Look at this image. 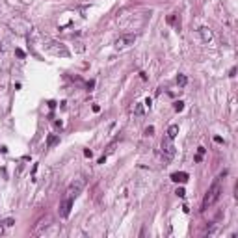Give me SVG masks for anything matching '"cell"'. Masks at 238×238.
Instances as JSON below:
<instances>
[{
    "instance_id": "cell-1",
    "label": "cell",
    "mask_w": 238,
    "mask_h": 238,
    "mask_svg": "<svg viewBox=\"0 0 238 238\" xmlns=\"http://www.w3.org/2000/svg\"><path fill=\"white\" fill-rule=\"evenodd\" d=\"M220 195H221V180H220V179H216L214 183L210 184V188L207 190L205 197H203L201 210H207V208H210V207L214 205V203L220 199Z\"/></svg>"
},
{
    "instance_id": "cell-2",
    "label": "cell",
    "mask_w": 238,
    "mask_h": 238,
    "mask_svg": "<svg viewBox=\"0 0 238 238\" xmlns=\"http://www.w3.org/2000/svg\"><path fill=\"white\" fill-rule=\"evenodd\" d=\"M9 28L13 34H19V36H24V34H28V30H32V24L28 23L26 19H20V17H15L9 20Z\"/></svg>"
},
{
    "instance_id": "cell-3",
    "label": "cell",
    "mask_w": 238,
    "mask_h": 238,
    "mask_svg": "<svg viewBox=\"0 0 238 238\" xmlns=\"http://www.w3.org/2000/svg\"><path fill=\"white\" fill-rule=\"evenodd\" d=\"M84 186H86V180H84V179H74L73 183L69 184V188H67V197L76 199V197H78V195L82 193Z\"/></svg>"
},
{
    "instance_id": "cell-4",
    "label": "cell",
    "mask_w": 238,
    "mask_h": 238,
    "mask_svg": "<svg viewBox=\"0 0 238 238\" xmlns=\"http://www.w3.org/2000/svg\"><path fill=\"white\" fill-rule=\"evenodd\" d=\"M134 41H136V34H125V36H121V37L115 39L114 47L121 50V48H127V47H130V45H134Z\"/></svg>"
},
{
    "instance_id": "cell-5",
    "label": "cell",
    "mask_w": 238,
    "mask_h": 238,
    "mask_svg": "<svg viewBox=\"0 0 238 238\" xmlns=\"http://www.w3.org/2000/svg\"><path fill=\"white\" fill-rule=\"evenodd\" d=\"M162 156H164V162H171V158L175 156V147L171 145L169 138H166L162 142Z\"/></svg>"
},
{
    "instance_id": "cell-6",
    "label": "cell",
    "mask_w": 238,
    "mask_h": 238,
    "mask_svg": "<svg viewBox=\"0 0 238 238\" xmlns=\"http://www.w3.org/2000/svg\"><path fill=\"white\" fill-rule=\"evenodd\" d=\"M73 197H67L65 195V199L61 201V205H60V216L61 218H69V214H71V207H73Z\"/></svg>"
},
{
    "instance_id": "cell-7",
    "label": "cell",
    "mask_w": 238,
    "mask_h": 238,
    "mask_svg": "<svg viewBox=\"0 0 238 238\" xmlns=\"http://www.w3.org/2000/svg\"><path fill=\"white\" fill-rule=\"evenodd\" d=\"M48 52L54 54V56H69V50L64 47V45H58V43H50L48 45Z\"/></svg>"
},
{
    "instance_id": "cell-8",
    "label": "cell",
    "mask_w": 238,
    "mask_h": 238,
    "mask_svg": "<svg viewBox=\"0 0 238 238\" xmlns=\"http://www.w3.org/2000/svg\"><path fill=\"white\" fill-rule=\"evenodd\" d=\"M188 179H190V175H188L186 171H177V173L171 175V180H173V183H180V184H184Z\"/></svg>"
},
{
    "instance_id": "cell-9",
    "label": "cell",
    "mask_w": 238,
    "mask_h": 238,
    "mask_svg": "<svg viewBox=\"0 0 238 238\" xmlns=\"http://www.w3.org/2000/svg\"><path fill=\"white\" fill-rule=\"evenodd\" d=\"M199 34H201V37H203V41H205V43H208V41L212 39V32H210V28H201Z\"/></svg>"
},
{
    "instance_id": "cell-10",
    "label": "cell",
    "mask_w": 238,
    "mask_h": 238,
    "mask_svg": "<svg viewBox=\"0 0 238 238\" xmlns=\"http://www.w3.org/2000/svg\"><path fill=\"white\" fill-rule=\"evenodd\" d=\"M177 134H179V125H171V127L167 128V138L173 142V139L177 138Z\"/></svg>"
},
{
    "instance_id": "cell-11",
    "label": "cell",
    "mask_w": 238,
    "mask_h": 238,
    "mask_svg": "<svg viewBox=\"0 0 238 238\" xmlns=\"http://www.w3.org/2000/svg\"><path fill=\"white\" fill-rule=\"evenodd\" d=\"M58 142H60V138L56 136V134H50V136H48V139H47V145H48V147H52V145H56Z\"/></svg>"
},
{
    "instance_id": "cell-12",
    "label": "cell",
    "mask_w": 238,
    "mask_h": 238,
    "mask_svg": "<svg viewBox=\"0 0 238 238\" xmlns=\"http://www.w3.org/2000/svg\"><path fill=\"white\" fill-rule=\"evenodd\" d=\"M177 84H179L180 88H184L186 84H188V78H186L184 74H179V76H177Z\"/></svg>"
},
{
    "instance_id": "cell-13",
    "label": "cell",
    "mask_w": 238,
    "mask_h": 238,
    "mask_svg": "<svg viewBox=\"0 0 238 238\" xmlns=\"http://www.w3.org/2000/svg\"><path fill=\"white\" fill-rule=\"evenodd\" d=\"M183 108H184V102H183V101H177V102H175V110H177V112H183Z\"/></svg>"
},
{
    "instance_id": "cell-14",
    "label": "cell",
    "mask_w": 238,
    "mask_h": 238,
    "mask_svg": "<svg viewBox=\"0 0 238 238\" xmlns=\"http://www.w3.org/2000/svg\"><path fill=\"white\" fill-rule=\"evenodd\" d=\"M134 112H136L138 115H142V114H143V106H142V104L138 102V104H136V108H134Z\"/></svg>"
},
{
    "instance_id": "cell-15",
    "label": "cell",
    "mask_w": 238,
    "mask_h": 238,
    "mask_svg": "<svg viewBox=\"0 0 238 238\" xmlns=\"http://www.w3.org/2000/svg\"><path fill=\"white\" fill-rule=\"evenodd\" d=\"M155 134V127H147L145 128V136H153Z\"/></svg>"
},
{
    "instance_id": "cell-16",
    "label": "cell",
    "mask_w": 238,
    "mask_h": 238,
    "mask_svg": "<svg viewBox=\"0 0 238 238\" xmlns=\"http://www.w3.org/2000/svg\"><path fill=\"white\" fill-rule=\"evenodd\" d=\"M175 193H177L179 197H184V195H186V190H184V188H177V192H175Z\"/></svg>"
},
{
    "instance_id": "cell-17",
    "label": "cell",
    "mask_w": 238,
    "mask_h": 238,
    "mask_svg": "<svg viewBox=\"0 0 238 238\" xmlns=\"http://www.w3.org/2000/svg\"><path fill=\"white\" fill-rule=\"evenodd\" d=\"M2 223H4V225H6V227H11V225H13V223H15V221H13L11 218H8V220H4Z\"/></svg>"
},
{
    "instance_id": "cell-18",
    "label": "cell",
    "mask_w": 238,
    "mask_h": 238,
    "mask_svg": "<svg viewBox=\"0 0 238 238\" xmlns=\"http://www.w3.org/2000/svg\"><path fill=\"white\" fill-rule=\"evenodd\" d=\"M203 155H205V147H199V149H197V156L203 158Z\"/></svg>"
},
{
    "instance_id": "cell-19",
    "label": "cell",
    "mask_w": 238,
    "mask_h": 238,
    "mask_svg": "<svg viewBox=\"0 0 238 238\" xmlns=\"http://www.w3.org/2000/svg\"><path fill=\"white\" fill-rule=\"evenodd\" d=\"M15 54L19 56V58H24V52H23V50H20V48H15Z\"/></svg>"
},
{
    "instance_id": "cell-20",
    "label": "cell",
    "mask_w": 238,
    "mask_h": 238,
    "mask_svg": "<svg viewBox=\"0 0 238 238\" xmlns=\"http://www.w3.org/2000/svg\"><path fill=\"white\" fill-rule=\"evenodd\" d=\"M84 156H88V158H91V156H93V153H91V151H89V149H86V151H84Z\"/></svg>"
},
{
    "instance_id": "cell-21",
    "label": "cell",
    "mask_w": 238,
    "mask_h": 238,
    "mask_svg": "<svg viewBox=\"0 0 238 238\" xmlns=\"http://www.w3.org/2000/svg\"><path fill=\"white\" fill-rule=\"evenodd\" d=\"M214 142H216V143H223V139H221L220 136H214Z\"/></svg>"
},
{
    "instance_id": "cell-22",
    "label": "cell",
    "mask_w": 238,
    "mask_h": 238,
    "mask_svg": "<svg viewBox=\"0 0 238 238\" xmlns=\"http://www.w3.org/2000/svg\"><path fill=\"white\" fill-rule=\"evenodd\" d=\"M104 162H106V155H104V156H101V158H99V164H104Z\"/></svg>"
},
{
    "instance_id": "cell-23",
    "label": "cell",
    "mask_w": 238,
    "mask_h": 238,
    "mask_svg": "<svg viewBox=\"0 0 238 238\" xmlns=\"http://www.w3.org/2000/svg\"><path fill=\"white\" fill-rule=\"evenodd\" d=\"M2 233H4V227H2V225H0V234H2Z\"/></svg>"
}]
</instances>
